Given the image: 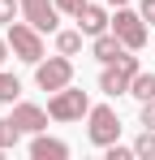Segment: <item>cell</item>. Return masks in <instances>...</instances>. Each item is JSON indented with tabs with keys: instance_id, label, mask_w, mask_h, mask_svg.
I'll return each mask as SVG.
<instances>
[{
	"instance_id": "obj_1",
	"label": "cell",
	"mask_w": 155,
	"mask_h": 160,
	"mask_svg": "<svg viewBox=\"0 0 155 160\" xmlns=\"http://www.w3.org/2000/svg\"><path fill=\"white\" fill-rule=\"evenodd\" d=\"M86 138H91L95 147H112V143L121 138V117H116V108L91 104V112H86Z\"/></svg>"
},
{
	"instance_id": "obj_2",
	"label": "cell",
	"mask_w": 155,
	"mask_h": 160,
	"mask_svg": "<svg viewBox=\"0 0 155 160\" xmlns=\"http://www.w3.org/2000/svg\"><path fill=\"white\" fill-rule=\"evenodd\" d=\"M9 48H13L17 61L39 65V61H43V30L30 26V22H9Z\"/></svg>"
},
{
	"instance_id": "obj_3",
	"label": "cell",
	"mask_w": 155,
	"mask_h": 160,
	"mask_svg": "<svg viewBox=\"0 0 155 160\" xmlns=\"http://www.w3.org/2000/svg\"><path fill=\"white\" fill-rule=\"evenodd\" d=\"M138 56H121V61H112V65H103L99 74V91L103 95H129V87H134V78H138Z\"/></svg>"
},
{
	"instance_id": "obj_4",
	"label": "cell",
	"mask_w": 155,
	"mask_h": 160,
	"mask_svg": "<svg viewBox=\"0 0 155 160\" xmlns=\"http://www.w3.org/2000/svg\"><path fill=\"white\" fill-rule=\"evenodd\" d=\"M48 112H52V121H82V117L91 112V100H86V91H78V87H60V91H52Z\"/></svg>"
},
{
	"instance_id": "obj_5",
	"label": "cell",
	"mask_w": 155,
	"mask_h": 160,
	"mask_svg": "<svg viewBox=\"0 0 155 160\" xmlns=\"http://www.w3.org/2000/svg\"><path fill=\"white\" fill-rule=\"evenodd\" d=\"M112 30L121 35V43H125L129 52H138V48H147V18L142 13H134V9H116V18H112Z\"/></svg>"
},
{
	"instance_id": "obj_6",
	"label": "cell",
	"mask_w": 155,
	"mask_h": 160,
	"mask_svg": "<svg viewBox=\"0 0 155 160\" xmlns=\"http://www.w3.org/2000/svg\"><path fill=\"white\" fill-rule=\"evenodd\" d=\"M35 82H39L43 91H60V87H69V82H73V61H69L65 52L39 61V65H35Z\"/></svg>"
},
{
	"instance_id": "obj_7",
	"label": "cell",
	"mask_w": 155,
	"mask_h": 160,
	"mask_svg": "<svg viewBox=\"0 0 155 160\" xmlns=\"http://www.w3.org/2000/svg\"><path fill=\"white\" fill-rule=\"evenodd\" d=\"M56 0H22V18L39 30H56Z\"/></svg>"
},
{
	"instance_id": "obj_8",
	"label": "cell",
	"mask_w": 155,
	"mask_h": 160,
	"mask_svg": "<svg viewBox=\"0 0 155 160\" xmlns=\"http://www.w3.org/2000/svg\"><path fill=\"white\" fill-rule=\"evenodd\" d=\"M73 18H78V30H82V35H91V39H95V35H103V30L112 26V18L103 13V4H91V0L78 9Z\"/></svg>"
},
{
	"instance_id": "obj_9",
	"label": "cell",
	"mask_w": 155,
	"mask_h": 160,
	"mask_svg": "<svg viewBox=\"0 0 155 160\" xmlns=\"http://www.w3.org/2000/svg\"><path fill=\"white\" fill-rule=\"evenodd\" d=\"M48 117H52V112H43L39 104H17L9 121H13L22 134H39V130H48Z\"/></svg>"
},
{
	"instance_id": "obj_10",
	"label": "cell",
	"mask_w": 155,
	"mask_h": 160,
	"mask_svg": "<svg viewBox=\"0 0 155 160\" xmlns=\"http://www.w3.org/2000/svg\"><path fill=\"white\" fill-rule=\"evenodd\" d=\"M91 52H95V61H103V65H112V61H121V56H125L129 48L121 43V35H116V30H112V35L103 30V35H95V43H91Z\"/></svg>"
},
{
	"instance_id": "obj_11",
	"label": "cell",
	"mask_w": 155,
	"mask_h": 160,
	"mask_svg": "<svg viewBox=\"0 0 155 160\" xmlns=\"http://www.w3.org/2000/svg\"><path fill=\"white\" fill-rule=\"evenodd\" d=\"M30 156H35V160H65V156H69V143L48 138V134L39 130L35 138H30Z\"/></svg>"
},
{
	"instance_id": "obj_12",
	"label": "cell",
	"mask_w": 155,
	"mask_h": 160,
	"mask_svg": "<svg viewBox=\"0 0 155 160\" xmlns=\"http://www.w3.org/2000/svg\"><path fill=\"white\" fill-rule=\"evenodd\" d=\"M129 95L142 104V100H155V74H147V69H138V78H134V87H129Z\"/></svg>"
},
{
	"instance_id": "obj_13",
	"label": "cell",
	"mask_w": 155,
	"mask_h": 160,
	"mask_svg": "<svg viewBox=\"0 0 155 160\" xmlns=\"http://www.w3.org/2000/svg\"><path fill=\"white\" fill-rule=\"evenodd\" d=\"M56 52L78 56L82 52V30H56Z\"/></svg>"
},
{
	"instance_id": "obj_14",
	"label": "cell",
	"mask_w": 155,
	"mask_h": 160,
	"mask_svg": "<svg viewBox=\"0 0 155 160\" xmlns=\"http://www.w3.org/2000/svg\"><path fill=\"white\" fill-rule=\"evenodd\" d=\"M134 156H142V160H155V130H147V126H142V134L134 138Z\"/></svg>"
},
{
	"instance_id": "obj_15",
	"label": "cell",
	"mask_w": 155,
	"mask_h": 160,
	"mask_svg": "<svg viewBox=\"0 0 155 160\" xmlns=\"http://www.w3.org/2000/svg\"><path fill=\"white\" fill-rule=\"evenodd\" d=\"M17 91H22V82L13 78V74H4V69H0V104H13V100H17Z\"/></svg>"
},
{
	"instance_id": "obj_16",
	"label": "cell",
	"mask_w": 155,
	"mask_h": 160,
	"mask_svg": "<svg viewBox=\"0 0 155 160\" xmlns=\"http://www.w3.org/2000/svg\"><path fill=\"white\" fill-rule=\"evenodd\" d=\"M17 126H13V121H4V117H0V152H9V147H13V143H17Z\"/></svg>"
},
{
	"instance_id": "obj_17",
	"label": "cell",
	"mask_w": 155,
	"mask_h": 160,
	"mask_svg": "<svg viewBox=\"0 0 155 160\" xmlns=\"http://www.w3.org/2000/svg\"><path fill=\"white\" fill-rule=\"evenodd\" d=\"M17 13H22V0H0V26L17 22Z\"/></svg>"
},
{
	"instance_id": "obj_18",
	"label": "cell",
	"mask_w": 155,
	"mask_h": 160,
	"mask_svg": "<svg viewBox=\"0 0 155 160\" xmlns=\"http://www.w3.org/2000/svg\"><path fill=\"white\" fill-rule=\"evenodd\" d=\"M138 121H142L147 130H155V100H142V112H138Z\"/></svg>"
},
{
	"instance_id": "obj_19",
	"label": "cell",
	"mask_w": 155,
	"mask_h": 160,
	"mask_svg": "<svg viewBox=\"0 0 155 160\" xmlns=\"http://www.w3.org/2000/svg\"><path fill=\"white\" fill-rule=\"evenodd\" d=\"M108 152V160H129L134 156V147H121V143H112V147H103Z\"/></svg>"
},
{
	"instance_id": "obj_20",
	"label": "cell",
	"mask_w": 155,
	"mask_h": 160,
	"mask_svg": "<svg viewBox=\"0 0 155 160\" xmlns=\"http://www.w3.org/2000/svg\"><path fill=\"white\" fill-rule=\"evenodd\" d=\"M82 4H86V0H56V9H60V13H78Z\"/></svg>"
},
{
	"instance_id": "obj_21",
	"label": "cell",
	"mask_w": 155,
	"mask_h": 160,
	"mask_svg": "<svg viewBox=\"0 0 155 160\" xmlns=\"http://www.w3.org/2000/svg\"><path fill=\"white\" fill-rule=\"evenodd\" d=\"M138 13H142V18L155 26V0H142V4H138Z\"/></svg>"
},
{
	"instance_id": "obj_22",
	"label": "cell",
	"mask_w": 155,
	"mask_h": 160,
	"mask_svg": "<svg viewBox=\"0 0 155 160\" xmlns=\"http://www.w3.org/2000/svg\"><path fill=\"white\" fill-rule=\"evenodd\" d=\"M4 56H9V39H0V65H4Z\"/></svg>"
},
{
	"instance_id": "obj_23",
	"label": "cell",
	"mask_w": 155,
	"mask_h": 160,
	"mask_svg": "<svg viewBox=\"0 0 155 160\" xmlns=\"http://www.w3.org/2000/svg\"><path fill=\"white\" fill-rule=\"evenodd\" d=\"M108 4H116V9H121V4H129V0H108Z\"/></svg>"
}]
</instances>
